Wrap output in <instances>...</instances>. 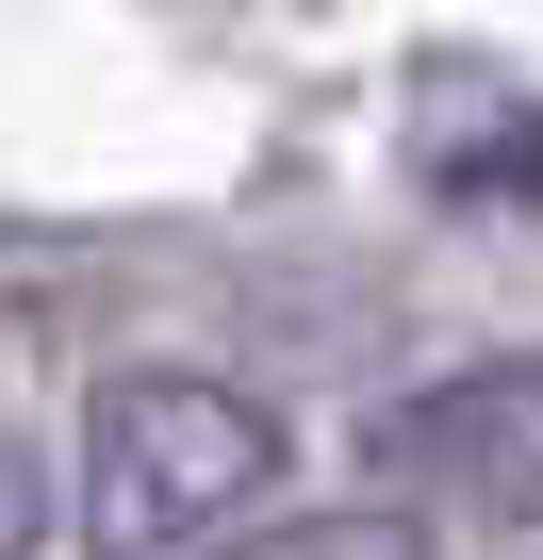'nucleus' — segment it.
Returning <instances> with one entry per match:
<instances>
[{
	"instance_id": "1",
	"label": "nucleus",
	"mask_w": 543,
	"mask_h": 560,
	"mask_svg": "<svg viewBox=\"0 0 543 560\" xmlns=\"http://www.w3.org/2000/svg\"><path fill=\"white\" fill-rule=\"evenodd\" d=\"M263 478H281V429H263L231 380L149 363V380H116L99 429H83V544H99V560H181V544H214Z\"/></svg>"
},
{
	"instance_id": "2",
	"label": "nucleus",
	"mask_w": 543,
	"mask_h": 560,
	"mask_svg": "<svg viewBox=\"0 0 543 560\" xmlns=\"http://www.w3.org/2000/svg\"><path fill=\"white\" fill-rule=\"evenodd\" d=\"M527 363H461V380H428V396H396L379 412V462L396 478H428V494H461V511H527Z\"/></svg>"
},
{
	"instance_id": "3",
	"label": "nucleus",
	"mask_w": 543,
	"mask_h": 560,
	"mask_svg": "<svg viewBox=\"0 0 543 560\" xmlns=\"http://www.w3.org/2000/svg\"><path fill=\"white\" fill-rule=\"evenodd\" d=\"M231 560H428V527L412 511H297V527H263Z\"/></svg>"
},
{
	"instance_id": "4",
	"label": "nucleus",
	"mask_w": 543,
	"mask_h": 560,
	"mask_svg": "<svg viewBox=\"0 0 543 560\" xmlns=\"http://www.w3.org/2000/svg\"><path fill=\"white\" fill-rule=\"evenodd\" d=\"M50 544V462H34V429H0V560H34Z\"/></svg>"
}]
</instances>
